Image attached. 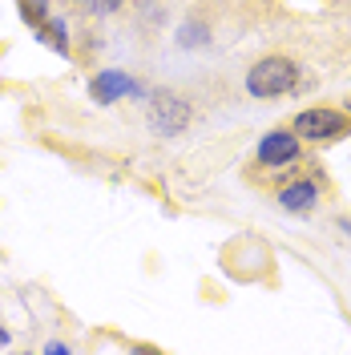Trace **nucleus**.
I'll return each mask as SVG.
<instances>
[{
	"label": "nucleus",
	"instance_id": "12",
	"mask_svg": "<svg viewBox=\"0 0 351 355\" xmlns=\"http://www.w3.org/2000/svg\"><path fill=\"white\" fill-rule=\"evenodd\" d=\"M348 117H351V101H348Z\"/></svg>",
	"mask_w": 351,
	"mask_h": 355
},
{
	"label": "nucleus",
	"instance_id": "11",
	"mask_svg": "<svg viewBox=\"0 0 351 355\" xmlns=\"http://www.w3.org/2000/svg\"><path fill=\"white\" fill-rule=\"evenodd\" d=\"M8 339H12V335H8V327H0V347H8Z\"/></svg>",
	"mask_w": 351,
	"mask_h": 355
},
{
	"label": "nucleus",
	"instance_id": "4",
	"mask_svg": "<svg viewBox=\"0 0 351 355\" xmlns=\"http://www.w3.org/2000/svg\"><path fill=\"white\" fill-rule=\"evenodd\" d=\"M89 93H93V101L97 105H113V101H121V97H142V85L133 81L130 73H121V69H101L93 81H89Z\"/></svg>",
	"mask_w": 351,
	"mask_h": 355
},
{
	"label": "nucleus",
	"instance_id": "2",
	"mask_svg": "<svg viewBox=\"0 0 351 355\" xmlns=\"http://www.w3.org/2000/svg\"><path fill=\"white\" fill-rule=\"evenodd\" d=\"M291 130L299 133L303 141H335V137L351 133V117H348V110L315 105V110H303V113H299Z\"/></svg>",
	"mask_w": 351,
	"mask_h": 355
},
{
	"label": "nucleus",
	"instance_id": "1",
	"mask_svg": "<svg viewBox=\"0 0 351 355\" xmlns=\"http://www.w3.org/2000/svg\"><path fill=\"white\" fill-rule=\"evenodd\" d=\"M299 85V65L291 57H263L246 73V93L250 97H283Z\"/></svg>",
	"mask_w": 351,
	"mask_h": 355
},
{
	"label": "nucleus",
	"instance_id": "6",
	"mask_svg": "<svg viewBox=\"0 0 351 355\" xmlns=\"http://www.w3.org/2000/svg\"><path fill=\"white\" fill-rule=\"evenodd\" d=\"M315 198H319V182H311V178H299V182L279 190V206L291 210V214H307L315 206Z\"/></svg>",
	"mask_w": 351,
	"mask_h": 355
},
{
	"label": "nucleus",
	"instance_id": "3",
	"mask_svg": "<svg viewBox=\"0 0 351 355\" xmlns=\"http://www.w3.org/2000/svg\"><path fill=\"white\" fill-rule=\"evenodd\" d=\"M146 117H150V130H154V133L174 137V133H182L186 125H190L194 110H190V101H186V97H178V93H170V89H157L154 97H150Z\"/></svg>",
	"mask_w": 351,
	"mask_h": 355
},
{
	"label": "nucleus",
	"instance_id": "8",
	"mask_svg": "<svg viewBox=\"0 0 351 355\" xmlns=\"http://www.w3.org/2000/svg\"><path fill=\"white\" fill-rule=\"evenodd\" d=\"M17 8H21V21L28 24L33 33L53 17V4H49V0H17Z\"/></svg>",
	"mask_w": 351,
	"mask_h": 355
},
{
	"label": "nucleus",
	"instance_id": "10",
	"mask_svg": "<svg viewBox=\"0 0 351 355\" xmlns=\"http://www.w3.org/2000/svg\"><path fill=\"white\" fill-rule=\"evenodd\" d=\"M44 352H49V355H69L73 347H69V343H61V339H53V343H44Z\"/></svg>",
	"mask_w": 351,
	"mask_h": 355
},
{
	"label": "nucleus",
	"instance_id": "5",
	"mask_svg": "<svg viewBox=\"0 0 351 355\" xmlns=\"http://www.w3.org/2000/svg\"><path fill=\"white\" fill-rule=\"evenodd\" d=\"M299 157V133L295 130H271L259 141V166H291Z\"/></svg>",
	"mask_w": 351,
	"mask_h": 355
},
{
	"label": "nucleus",
	"instance_id": "7",
	"mask_svg": "<svg viewBox=\"0 0 351 355\" xmlns=\"http://www.w3.org/2000/svg\"><path fill=\"white\" fill-rule=\"evenodd\" d=\"M37 37H41V41L49 44L53 53L69 57V24H65V17H57V12H53V17H49V21L37 28Z\"/></svg>",
	"mask_w": 351,
	"mask_h": 355
},
{
	"label": "nucleus",
	"instance_id": "9",
	"mask_svg": "<svg viewBox=\"0 0 351 355\" xmlns=\"http://www.w3.org/2000/svg\"><path fill=\"white\" fill-rule=\"evenodd\" d=\"M85 17H113V12H121L126 8V0H73Z\"/></svg>",
	"mask_w": 351,
	"mask_h": 355
}]
</instances>
